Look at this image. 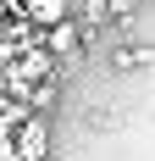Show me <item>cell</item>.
I'll list each match as a JSON object with an SVG mask.
<instances>
[{"label": "cell", "mask_w": 155, "mask_h": 161, "mask_svg": "<svg viewBox=\"0 0 155 161\" xmlns=\"http://www.w3.org/2000/svg\"><path fill=\"white\" fill-rule=\"evenodd\" d=\"M17 17L33 22V28H50V22H67L72 6H67V0H17Z\"/></svg>", "instance_id": "obj_2"}, {"label": "cell", "mask_w": 155, "mask_h": 161, "mask_svg": "<svg viewBox=\"0 0 155 161\" xmlns=\"http://www.w3.org/2000/svg\"><path fill=\"white\" fill-rule=\"evenodd\" d=\"M39 45H45L56 61H78V50H83V22H78V17H67V22H50V28L39 33Z\"/></svg>", "instance_id": "obj_1"}, {"label": "cell", "mask_w": 155, "mask_h": 161, "mask_svg": "<svg viewBox=\"0 0 155 161\" xmlns=\"http://www.w3.org/2000/svg\"><path fill=\"white\" fill-rule=\"evenodd\" d=\"M0 6H17V0H0Z\"/></svg>", "instance_id": "obj_4"}, {"label": "cell", "mask_w": 155, "mask_h": 161, "mask_svg": "<svg viewBox=\"0 0 155 161\" xmlns=\"http://www.w3.org/2000/svg\"><path fill=\"white\" fill-rule=\"evenodd\" d=\"M111 67H116V72H133V67H155V45H116V50H111Z\"/></svg>", "instance_id": "obj_3"}]
</instances>
